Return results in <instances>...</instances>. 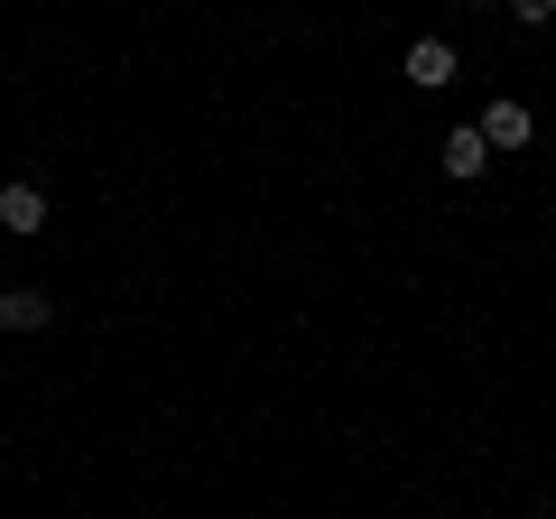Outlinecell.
Here are the masks:
<instances>
[{
  "label": "cell",
  "mask_w": 556,
  "mask_h": 519,
  "mask_svg": "<svg viewBox=\"0 0 556 519\" xmlns=\"http://www.w3.org/2000/svg\"><path fill=\"white\" fill-rule=\"evenodd\" d=\"M473 130H482V140L501 149V159H510V149H529V140H538V121H529V102H510V93H492V102H482V121H473Z\"/></svg>",
  "instance_id": "cell-2"
},
{
  "label": "cell",
  "mask_w": 556,
  "mask_h": 519,
  "mask_svg": "<svg viewBox=\"0 0 556 519\" xmlns=\"http://www.w3.org/2000/svg\"><path fill=\"white\" fill-rule=\"evenodd\" d=\"M399 75H408L417 93H445V84H455V38H408Z\"/></svg>",
  "instance_id": "cell-3"
},
{
  "label": "cell",
  "mask_w": 556,
  "mask_h": 519,
  "mask_svg": "<svg viewBox=\"0 0 556 519\" xmlns=\"http://www.w3.org/2000/svg\"><path fill=\"white\" fill-rule=\"evenodd\" d=\"M437 167H445V177H455V186H473L482 167H492V140H482L473 121H455V130H445V140H437Z\"/></svg>",
  "instance_id": "cell-4"
},
{
  "label": "cell",
  "mask_w": 556,
  "mask_h": 519,
  "mask_svg": "<svg viewBox=\"0 0 556 519\" xmlns=\"http://www.w3.org/2000/svg\"><path fill=\"white\" fill-rule=\"evenodd\" d=\"M0 325H10V334H47V325H56V298H47V288H10V298H0Z\"/></svg>",
  "instance_id": "cell-5"
},
{
  "label": "cell",
  "mask_w": 556,
  "mask_h": 519,
  "mask_svg": "<svg viewBox=\"0 0 556 519\" xmlns=\"http://www.w3.org/2000/svg\"><path fill=\"white\" fill-rule=\"evenodd\" d=\"M0 232H10V241H38L47 232V186L38 177H10V186H0Z\"/></svg>",
  "instance_id": "cell-1"
},
{
  "label": "cell",
  "mask_w": 556,
  "mask_h": 519,
  "mask_svg": "<svg viewBox=\"0 0 556 519\" xmlns=\"http://www.w3.org/2000/svg\"><path fill=\"white\" fill-rule=\"evenodd\" d=\"M510 20H519V28H547V20H556V0H510Z\"/></svg>",
  "instance_id": "cell-6"
}]
</instances>
